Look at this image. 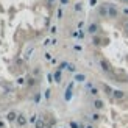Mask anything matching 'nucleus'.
Masks as SVG:
<instances>
[{
	"label": "nucleus",
	"mask_w": 128,
	"mask_h": 128,
	"mask_svg": "<svg viewBox=\"0 0 128 128\" xmlns=\"http://www.w3.org/2000/svg\"><path fill=\"white\" fill-rule=\"evenodd\" d=\"M67 2H69V0H61V3H62V5H66Z\"/></svg>",
	"instance_id": "1a4fd4ad"
},
{
	"label": "nucleus",
	"mask_w": 128,
	"mask_h": 128,
	"mask_svg": "<svg viewBox=\"0 0 128 128\" xmlns=\"http://www.w3.org/2000/svg\"><path fill=\"white\" fill-rule=\"evenodd\" d=\"M94 106H95V110H102V108H103V102H102V100H95Z\"/></svg>",
	"instance_id": "7ed1b4c3"
},
{
	"label": "nucleus",
	"mask_w": 128,
	"mask_h": 128,
	"mask_svg": "<svg viewBox=\"0 0 128 128\" xmlns=\"http://www.w3.org/2000/svg\"><path fill=\"white\" fill-rule=\"evenodd\" d=\"M100 12H102V14H108V10H106V8H102Z\"/></svg>",
	"instance_id": "6e6552de"
},
{
	"label": "nucleus",
	"mask_w": 128,
	"mask_h": 128,
	"mask_svg": "<svg viewBox=\"0 0 128 128\" xmlns=\"http://www.w3.org/2000/svg\"><path fill=\"white\" fill-rule=\"evenodd\" d=\"M97 28H98L97 25H95V24H92L91 27H89V33H95V31H97Z\"/></svg>",
	"instance_id": "39448f33"
},
{
	"label": "nucleus",
	"mask_w": 128,
	"mask_h": 128,
	"mask_svg": "<svg viewBox=\"0 0 128 128\" xmlns=\"http://www.w3.org/2000/svg\"><path fill=\"white\" fill-rule=\"evenodd\" d=\"M108 14L111 17H117V10L114 8V6H108Z\"/></svg>",
	"instance_id": "f03ea898"
},
{
	"label": "nucleus",
	"mask_w": 128,
	"mask_h": 128,
	"mask_svg": "<svg viewBox=\"0 0 128 128\" xmlns=\"http://www.w3.org/2000/svg\"><path fill=\"white\" fill-rule=\"evenodd\" d=\"M102 67H103V70H105V72H110V66H108V62L106 61H102Z\"/></svg>",
	"instance_id": "20e7f679"
},
{
	"label": "nucleus",
	"mask_w": 128,
	"mask_h": 128,
	"mask_svg": "<svg viewBox=\"0 0 128 128\" xmlns=\"http://www.w3.org/2000/svg\"><path fill=\"white\" fill-rule=\"evenodd\" d=\"M126 28H128V22H126Z\"/></svg>",
	"instance_id": "9d476101"
},
{
	"label": "nucleus",
	"mask_w": 128,
	"mask_h": 128,
	"mask_svg": "<svg viewBox=\"0 0 128 128\" xmlns=\"http://www.w3.org/2000/svg\"><path fill=\"white\" fill-rule=\"evenodd\" d=\"M16 120H17V125H19V126H25V125H27V119H25L22 114H20V116H17Z\"/></svg>",
	"instance_id": "f257e3e1"
},
{
	"label": "nucleus",
	"mask_w": 128,
	"mask_h": 128,
	"mask_svg": "<svg viewBox=\"0 0 128 128\" xmlns=\"http://www.w3.org/2000/svg\"><path fill=\"white\" fill-rule=\"evenodd\" d=\"M76 81H84V75H76Z\"/></svg>",
	"instance_id": "423d86ee"
},
{
	"label": "nucleus",
	"mask_w": 128,
	"mask_h": 128,
	"mask_svg": "<svg viewBox=\"0 0 128 128\" xmlns=\"http://www.w3.org/2000/svg\"><path fill=\"white\" fill-rule=\"evenodd\" d=\"M55 78H56V81H60V78H61V75H60V72H56V74H55Z\"/></svg>",
	"instance_id": "0eeeda50"
}]
</instances>
